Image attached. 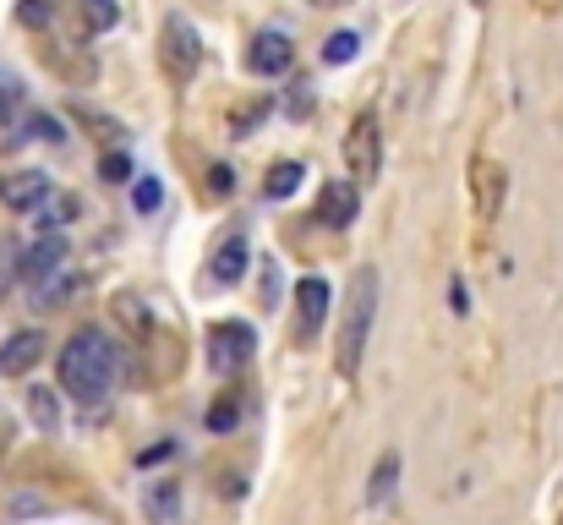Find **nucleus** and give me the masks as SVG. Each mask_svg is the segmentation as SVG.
<instances>
[{
	"label": "nucleus",
	"instance_id": "9b49d317",
	"mask_svg": "<svg viewBox=\"0 0 563 525\" xmlns=\"http://www.w3.org/2000/svg\"><path fill=\"white\" fill-rule=\"evenodd\" d=\"M44 345H50V340H44L39 329H17L6 345H0V378H22V372L44 356Z\"/></svg>",
	"mask_w": 563,
	"mask_h": 525
},
{
	"label": "nucleus",
	"instance_id": "ddd939ff",
	"mask_svg": "<svg viewBox=\"0 0 563 525\" xmlns=\"http://www.w3.org/2000/svg\"><path fill=\"white\" fill-rule=\"evenodd\" d=\"M328 301H334V296H328V285H323L318 274H307V279L296 285V318H301V334H318V323L328 318Z\"/></svg>",
	"mask_w": 563,
	"mask_h": 525
},
{
	"label": "nucleus",
	"instance_id": "7ed1b4c3",
	"mask_svg": "<svg viewBox=\"0 0 563 525\" xmlns=\"http://www.w3.org/2000/svg\"><path fill=\"white\" fill-rule=\"evenodd\" d=\"M159 55H164V66H170L175 83H192V77H197V61H203V39H197V28L181 17V11H170V17H164Z\"/></svg>",
	"mask_w": 563,
	"mask_h": 525
},
{
	"label": "nucleus",
	"instance_id": "412c9836",
	"mask_svg": "<svg viewBox=\"0 0 563 525\" xmlns=\"http://www.w3.org/2000/svg\"><path fill=\"white\" fill-rule=\"evenodd\" d=\"M82 17H88L93 33H104V28L121 22V6H115V0H82Z\"/></svg>",
	"mask_w": 563,
	"mask_h": 525
},
{
	"label": "nucleus",
	"instance_id": "f3484780",
	"mask_svg": "<svg viewBox=\"0 0 563 525\" xmlns=\"http://www.w3.org/2000/svg\"><path fill=\"white\" fill-rule=\"evenodd\" d=\"M28 416H33L39 433H61V394L44 389V383H33L28 389Z\"/></svg>",
	"mask_w": 563,
	"mask_h": 525
},
{
	"label": "nucleus",
	"instance_id": "4468645a",
	"mask_svg": "<svg viewBox=\"0 0 563 525\" xmlns=\"http://www.w3.org/2000/svg\"><path fill=\"white\" fill-rule=\"evenodd\" d=\"M143 509H148V520L154 525H181V482H148V493H143Z\"/></svg>",
	"mask_w": 563,
	"mask_h": 525
},
{
	"label": "nucleus",
	"instance_id": "cd10ccee",
	"mask_svg": "<svg viewBox=\"0 0 563 525\" xmlns=\"http://www.w3.org/2000/svg\"><path fill=\"white\" fill-rule=\"evenodd\" d=\"M449 301H454V312H471V290H465V279H449Z\"/></svg>",
	"mask_w": 563,
	"mask_h": 525
},
{
	"label": "nucleus",
	"instance_id": "c85d7f7f",
	"mask_svg": "<svg viewBox=\"0 0 563 525\" xmlns=\"http://www.w3.org/2000/svg\"><path fill=\"white\" fill-rule=\"evenodd\" d=\"M170 454H175V443H159V449H143L137 460H143V465H159V460H170Z\"/></svg>",
	"mask_w": 563,
	"mask_h": 525
},
{
	"label": "nucleus",
	"instance_id": "c756f323",
	"mask_svg": "<svg viewBox=\"0 0 563 525\" xmlns=\"http://www.w3.org/2000/svg\"><path fill=\"white\" fill-rule=\"evenodd\" d=\"M274 285H279V279H274V263H268L263 268V301H268V307H274Z\"/></svg>",
	"mask_w": 563,
	"mask_h": 525
},
{
	"label": "nucleus",
	"instance_id": "2f4dec72",
	"mask_svg": "<svg viewBox=\"0 0 563 525\" xmlns=\"http://www.w3.org/2000/svg\"><path fill=\"white\" fill-rule=\"evenodd\" d=\"M558 525H563V520H558Z\"/></svg>",
	"mask_w": 563,
	"mask_h": 525
},
{
	"label": "nucleus",
	"instance_id": "6e6552de",
	"mask_svg": "<svg viewBox=\"0 0 563 525\" xmlns=\"http://www.w3.org/2000/svg\"><path fill=\"white\" fill-rule=\"evenodd\" d=\"M471 192H476V219H498L503 214V197H509V170L492 165V159H476L471 170Z\"/></svg>",
	"mask_w": 563,
	"mask_h": 525
},
{
	"label": "nucleus",
	"instance_id": "0eeeda50",
	"mask_svg": "<svg viewBox=\"0 0 563 525\" xmlns=\"http://www.w3.org/2000/svg\"><path fill=\"white\" fill-rule=\"evenodd\" d=\"M66 252H72V247H66V236H61V230H44V236L33 241L28 252H22L17 274L28 279V285H44L50 274H61V268H66Z\"/></svg>",
	"mask_w": 563,
	"mask_h": 525
},
{
	"label": "nucleus",
	"instance_id": "7c9ffc66",
	"mask_svg": "<svg viewBox=\"0 0 563 525\" xmlns=\"http://www.w3.org/2000/svg\"><path fill=\"white\" fill-rule=\"evenodd\" d=\"M476 6H487V0H476Z\"/></svg>",
	"mask_w": 563,
	"mask_h": 525
},
{
	"label": "nucleus",
	"instance_id": "a878e982",
	"mask_svg": "<svg viewBox=\"0 0 563 525\" xmlns=\"http://www.w3.org/2000/svg\"><path fill=\"white\" fill-rule=\"evenodd\" d=\"M230 192H236V170L214 165V170H208V197H230Z\"/></svg>",
	"mask_w": 563,
	"mask_h": 525
},
{
	"label": "nucleus",
	"instance_id": "393cba45",
	"mask_svg": "<svg viewBox=\"0 0 563 525\" xmlns=\"http://www.w3.org/2000/svg\"><path fill=\"white\" fill-rule=\"evenodd\" d=\"M28 137H44V143H61V121L55 115H28Z\"/></svg>",
	"mask_w": 563,
	"mask_h": 525
},
{
	"label": "nucleus",
	"instance_id": "1a4fd4ad",
	"mask_svg": "<svg viewBox=\"0 0 563 525\" xmlns=\"http://www.w3.org/2000/svg\"><path fill=\"white\" fill-rule=\"evenodd\" d=\"M356 214H361V186L356 181H328L323 197H318V225L345 230V225H356Z\"/></svg>",
	"mask_w": 563,
	"mask_h": 525
},
{
	"label": "nucleus",
	"instance_id": "6ab92c4d",
	"mask_svg": "<svg viewBox=\"0 0 563 525\" xmlns=\"http://www.w3.org/2000/svg\"><path fill=\"white\" fill-rule=\"evenodd\" d=\"M301 175H307V170H301L296 159H285V165H274V170H268L263 192H268V197H290V192L301 186Z\"/></svg>",
	"mask_w": 563,
	"mask_h": 525
},
{
	"label": "nucleus",
	"instance_id": "9d476101",
	"mask_svg": "<svg viewBox=\"0 0 563 525\" xmlns=\"http://www.w3.org/2000/svg\"><path fill=\"white\" fill-rule=\"evenodd\" d=\"M246 263H252V241H246V230H230L208 258V274H214V285H241Z\"/></svg>",
	"mask_w": 563,
	"mask_h": 525
},
{
	"label": "nucleus",
	"instance_id": "b1692460",
	"mask_svg": "<svg viewBox=\"0 0 563 525\" xmlns=\"http://www.w3.org/2000/svg\"><path fill=\"white\" fill-rule=\"evenodd\" d=\"M132 203H137V214H154V208L164 203V192H159V181H154V175H143V181L132 186Z\"/></svg>",
	"mask_w": 563,
	"mask_h": 525
},
{
	"label": "nucleus",
	"instance_id": "bb28decb",
	"mask_svg": "<svg viewBox=\"0 0 563 525\" xmlns=\"http://www.w3.org/2000/svg\"><path fill=\"white\" fill-rule=\"evenodd\" d=\"M208 427H214V433H230V427H236V405H214V411H208Z\"/></svg>",
	"mask_w": 563,
	"mask_h": 525
},
{
	"label": "nucleus",
	"instance_id": "f03ea898",
	"mask_svg": "<svg viewBox=\"0 0 563 525\" xmlns=\"http://www.w3.org/2000/svg\"><path fill=\"white\" fill-rule=\"evenodd\" d=\"M372 318H378V268H356V279H350V290H345V312H339V334H334L339 378H356L361 372Z\"/></svg>",
	"mask_w": 563,
	"mask_h": 525
},
{
	"label": "nucleus",
	"instance_id": "f257e3e1",
	"mask_svg": "<svg viewBox=\"0 0 563 525\" xmlns=\"http://www.w3.org/2000/svg\"><path fill=\"white\" fill-rule=\"evenodd\" d=\"M115 372H121V345H115L99 323H88V329H77L72 340H66V350H61V389L72 394L77 405H99L104 394H110Z\"/></svg>",
	"mask_w": 563,
	"mask_h": 525
},
{
	"label": "nucleus",
	"instance_id": "39448f33",
	"mask_svg": "<svg viewBox=\"0 0 563 525\" xmlns=\"http://www.w3.org/2000/svg\"><path fill=\"white\" fill-rule=\"evenodd\" d=\"M252 350H257V340H252L246 323H214V329H208V367H214L219 378L241 372L246 361H252Z\"/></svg>",
	"mask_w": 563,
	"mask_h": 525
},
{
	"label": "nucleus",
	"instance_id": "aec40b11",
	"mask_svg": "<svg viewBox=\"0 0 563 525\" xmlns=\"http://www.w3.org/2000/svg\"><path fill=\"white\" fill-rule=\"evenodd\" d=\"M55 11H61V0H17V22L22 28H50Z\"/></svg>",
	"mask_w": 563,
	"mask_h": 525
},
{
	"label": "nucleus",
	"instance_id": "5701e85b",
	"mask_svg": "<svg viewBox=\"0 0 563 525\" xmlns=\"http://www.w3.org/2000/svg\"><path fill=\"white\" fill-rule=\"evenodd\" d=\"M99 175H104L110 186H126L137 170H132V159H126V154H104V159H99Z\"/></svg>",
	"mask_w": 563,
	"mask_h": 525
},
{
	"label": "nucleus",
	"instance_id": "423d86ee",
	"mask_svg": "<svg viewBox=\"0 0 563 525\" xmlns=\"http://www.w3.org/2000/svg\"><path fill=\"white\" fill-rule=\"evenodd\" d=\"M290 61H296V44H290V33H279V28H263L252 44H246V72H257V77L290 72Z\"/></svg>",
	"mask_w": 563,
	"mask_h": 525
},
{
	"label": "nucleus",
	"instance_id": "dca6fc26",
	"mask_svg": "<svg viewBox=\"0 0 563 525\" xmlns=\"http://www.w3.org/2000/svg\"><path fill=\"white\" fill-rule=\"evenodd\" d=\"M77 208H82V203H77L72 192H55V186H50V197H44V203L33 208L28 219H39V230H66V225L77 219Z\"/></svg>",
	"mask_w": 563,
	"mask_h": 525
},
{
	"label": "nucleus",
	"instance_id": "20e7f679",
	"mask_svg": "<svg viewBox=\"0 0 563 525\" xmlns=\"http://www.w3.org/2000/svg\"><path fill=\"white\" fill-rule=\"evenodd\" d=\"M345 165H350V181L356 186H367V181H378V170H383V132H378V115H356V126L345 132Z\"/></svg>",
	"mask_w": 563,
	"mask_h": 525
},
{
	"label": "nucleus",
	"instance_id": "a211bd4d",
	"mask_svg": "<svg viewBox=\"0 0 563 525\" xmlns=\"http://www.w3.org/2000/svg\"><path fill=\"white\" fill-rule=\"evenodd\" d=\"M22 104H28V88L17 83L11 72H0V126H11L22 115Z\"/></svg>",
	"mask_w": 563,
	"mask_h": 525
},
{
	"label": "nucleus",
	"instance_id": "f8f14e48",
	"mask_svg": "<svg viewBox=\"0 0 563 525\" xmlns=\"http://www.w3.org/2000/svg\"><path fill=\"white\" fill-rule=\"evenodd\" d=\"M0 197H6L11 214H33V208L50 197V175L44 170H22V175H11V181H0Z\"/></svg>",
	"mask_w": 563,
	"mask_h": 525
},
{
	"label": "nucleus",
	"instance_id": "2eb2a0df",
	"mask_svg": "<svg viewBox=\"0 0 563 525\" xmlns=\"http://www.w3.org/2000/svg\"><path fill=\"white\" fill-rule=\"evenodd\" d=\"M394 482H400V449H383L378 465H372V482H367V504L383 509L394 498Z\"/></svg>",
	"mask_w": 563,
	"mask_h": 525
},
{
	"label": "nucleus",
	"instance_id": "4be33fe9",
	"mask_svg": "<svg viewBox=\"0 0 563 525\" xmlns=\"http://www.w3.org/2000/svg\"><path fill=\"white\" fill-rule=\"evenodd\" d=\"M356 50H361L356 33H334V39L323 44V61H328V66H345V61H356Z\"/></svg>",
	"mask_w": 563,
	"mask_h": 525
}]
</instances>
